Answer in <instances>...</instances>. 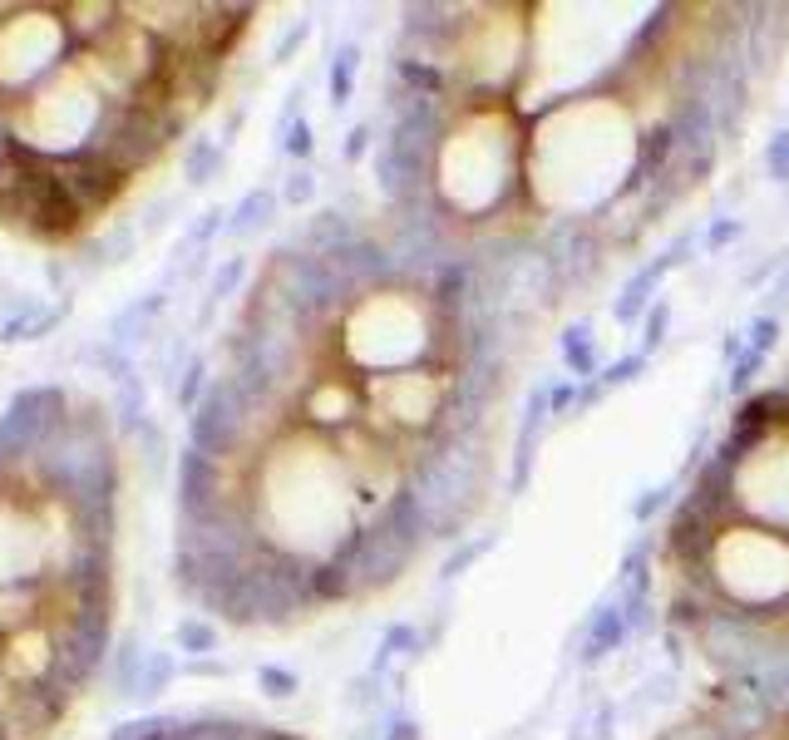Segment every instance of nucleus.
Wrapping results in <instances>:
<instances>
[{"label":"nucleus","instance_id":"obj_1","mask_svg":"<svg viewBox=\"0 0 789 740\" xmlns=\"http://www.w3.org/2000/svg\"><path fill=\"white\" fill-rule=\"evenodd\" d=\"M256 5L0 0V233L95 237L203 118Z\"/></svg>","mask_w":789,"mask_h":740},{"label":"nucleus","instance_id":"obj_2","mask_svg":"<svg viewBox=\"0 0 789 740\" xmlns=\"http://www.w3.org/2000/svg\"><path fill=\"white\" fill-rule=\"evenodd\" d=\"M124 435L85 386L0 405V740H60L114 652Z\"/></svg>","mask_w":789,"mask_h":740},{"label":"nucleus","instance_id":"obj_3","mask_svg":"<svg viewBox=\"0 0 789 740\" xmlns=\"http://www.w3.org/2000/svg\"><path fill=\"white\" fill-rule=\"evenodd\" d=\"M104 740H306L272 720H247L227 711H163L114 726Z\"/></svg>","mask_w":789,"mask_h":740},{"label":"nucleus","instance_id":"obj_4","mask_svg":"<svg viewBox=\"0 0 789 740\" xmlns=\"http://www.w3.org/2000/svg\"><path fill=\"white\" fill-rule=\"evenodd\" d=\"M538 258L553 272L558 297L587 287L608 267V242H602V223L598 217H553V223L538 233Z\"/></svg>","mask_w":789,"mask_h":740},{"label":"nucleus","instance_id":"obj_5","mask_svg":"<svg viewBox=\"0 0 789 740\" xmlns=\"http://www.w3.org/2000/svg\"><path fill=\"white\" fill-rule=\"evenodd\" d=\"M691 247H696V237H691V233H681V237H672V242H666V252H656V258H651L647 267L631 272V277L622 281L617 301H612V316H617L622 326H637L641 316L651 312V301H656V287L666 281V272H672L676 262L691 258Z\"/></svg>","mask_w":789,"mask_h":740},{"label":"nucleus","instance_id":"obj_6","mask_svg":"<svg viewBox=\"0 0 789 740\" xmlns=\"http://www.w3.org/2000/svg\"><path fill=\"white\" fill-rule=\"evenodd\" d=\"M553 419L548 410V386H534L528 390V405H523V425H518V440H513V469H509V493L518 499L534 479V460H538V444H543V429Z\"/></svg>","mask_w":789,"mask_h":740},{"label":"nucleus","instance_id":"obj_7","mask_svg":"<svg viewBox=\"0 0 789 740\" xmlns=\"http://www.w3.org/2000/svg\"><path fill=\"white\" fill-rule=\"evenodd\" d=\"M627 617H622V607H617V598L612 602H598L592 607V617L583 623V632H577V662L583 666H598V662H608L612 652H622V642H627Z\"/></svg>","mask_w":789,"mask_h":740},{"label":"nucleus","instance_id":"obj_8","mask_svg":"<svg viewBox=\"0 0 789 740\" xmlns=\"http://www.w3.org/2000/svg\"><path fill=\"white\" fill-rule=\"evenodd\" d=\"M390 75H394V85L405 89V95L439 99V104L449 99V70H444V60H429V54H405V50H400L390 60Z\"/></svg>","mask_w":789,"mask_h":740},{"label":"nucleus","instance_id":"obj_9","mask_svg":"<svg viewBox=\"0 0 789 740\" xmlns=\"http://www.w3.org/2000/svg\"><path fill=\"white\" fill-rule=\"evenodd\" d=\"M558 351L573 380H592L598 376V346H592V322H567L558 336Z\"/></svg>","mask_w":789,"mask_h":740},{"label":"nucleus","instance_id":"obj_10","mask_svg":"<svg viewBox=\"0 0 789 740\" xmlns=\"http://www.w3.org/2000/svg\"><path fill=\"white\" fill-rule=\"evenodd\" d=\"M617 607H622V617H627V632L651 637L656 627H662L656 623V607H651V588H622Z\"/></svg>","mask_w":789,"mask_h":740},{"label":"nucleus","instance_id":"obj_11","mask_svg":"<svg viewBox=\"0 0 789 740\" xmlns=\"http://www.w3.org/2000/svg\"><path fill=\"white\" fill-rule=\"evenodd\" d=\"M493 543H499V534H479V538H469V543H459L454 553L444 559V568H439V582H459L464 573L474 568V563L484 559V553H489Z\"/></svg>","mask_w":789,"mask_h":740},{"label":"nucleus","instance_id":"obj_12","mask_svg":"<svg viewBox=\"0 0 789 740\" xmlns=\"http://www.w3.org/2000/svg\"><path fill=\"white\" fill-rule=\"evenodd\" d=\"M425 652V637H419V627H390L380 642V656H375V672H385V666L394 662V656H405V662H415V656Z\"/></svg>","mask_w":789,"mask_h":740},{"label":"nucleus","instance_id":"obj_13","mask_svg":"<svg viewBox=\"0 0 789 740\" xmlns=\"http://www.w3.org/2000/svg\"><path fill=\"white\" fill-rule=\"evenodd\" d=\"M666 331H672V301L656 297L651 301V312L641 316V355H647V361L666 346Z\"/></svg>","mask_w":789,"mask_h":740},{"label":"nucleus","instance_id":"obj_14","mask_svg":"<svg viewBox=\"0 0 789 740\" xmlns=\"http://www.w3.org/2000/svg\"><path fill=\"white\" fill-rule=\"evenodd\" d=\"M760 163H765V178L779 183V188H789V124L785 129H775L765 139V153H760Z\"/></svg>","mask_w":789,"mask_h":740},{"label":"nucleus","instance_id":"obj_15","mask_svg":"<svg viewBox=\"0 0 789 740\" xmlns=\"http://www.w3.org/2000/svg\"><path fill=\"white\" fill-rule=\"evenodd\" d=\"M647 365H651V361H647V355H641V351H627V355H617V361H612V365H602V371H598V380H602V390L631 386V380H637V376H647Z\"/></svg>","mask_w":789,"mask_h":740},{"label":"nucleus","instance_id":"obj_16","mask_svg":"<svg viewBox=\"0 0 789 740\" xmlns=\"http://www.w3.org/2000/svg\"><path fill=\"white\" fill-rule=\"evenodd\" d=\"M355 70H361V50H355V45H341V54H336V70H331V95H336V104H346V99H351Z\"/></svg>","mask_w":789,"mask_h":740},{"label":"nucleus","instance_id":"obj_17","mask_svg":"<svg viewBox=\"0 0 789 740\" xmlns=\"http://www.w3.org/2000/svg\"><path fill=\"white\" fill-rule=\"evenodd\" d=\"M672 493H676V479H666V484H656V489L637 493V499H631V518H637V524H651V518L672 504Z\"/></svg>","mask_w":789,"mask_h":740},{"label":"nucleus","instance_id":"obj_18","mask_svg":"<svg viewBox=\"0 0 789 740\" xmlns=\"http://www.w3.org/2000/svg\"><path fill=\"white\" fill-rule=\"evenodd\" d=\"M779 331H785V326H779V316L760 312L755 322L746 326V346H750V351H760V355H769V351L779 346Z\"/></svg>","mask_w":789,"mask_h":740},{"label":"nucleus","instance_id":"obj_19","mask_svg":"<svg viewBox=\"0 0 789 740\" xmlns=\"http://www.w3.org/2000/svg\"><path fill=\"white\" fill-rule=\"evenodd\" d=\"M755 371H765V355H760V351H750V346H746V355H740V361L730 365L726 386L736 390V396H746V390H750V380H755Z\"/></svg>","mask_w":789,"mask_h":740},{"label":"nucleus","instance_id":"obj_20","mask_svg":"<svg viewBox=\"0 0 789 740\" xmlns=\"http://www.w3.org/2000/svg\"><path fill=\"white\" fill-rule=\"evenodd\" d=\"M740 237H746V223H740V217H715V223L705 227V247H711V252L740 242Z\"/></svg>","mask_w":789,"mask_h":740},{"label":"nucleus","instance_id":"obj_21","mask_svg":"<svg viewBox=\"0 0 789 740\" xmlns=\"http://www.w3.org/2000/svg\"><path fill=\"white\" fill-rule=\"evenodd\" d=\"M548 410H553V419L573 415L577 410V380H558V386H548Z\"/></svg>","mask_w":789,"mask_h":740},{"label":"nucleus","instance_id":"obj_22","mask_svg":"<svg viewBox=\"0 0 789 740\" xmlns=\"http://www.w3.org/2000/svg\"><path fill=\"white\" fill-rule=\"evenodd\" d=\"M385 740H425V730H419L415 716H390V730H385Z\"/></svg>","mask_w":789,"mask_h":740},{"label":"nucleus","instance_id":"obj_23","mask_svg":"<svg viewBox=\"0 0 789 740\" xmlns=\"http://www.w3.org/2000/svg\"><path fill=\"white\" fill-rule=\"evenodd\" d=\"M672 681H676L672 672L651 676V681H647V697H641V701H647V706H656V701H672Z\"/></svg>","mask_w":789,"mask_h":740},{"label":"nucleus","instance_id":"obj_24","mask_svg":"<svg viewBox=\"0 0 789 740\" xmlns=\"http://www.w3.org/2000/svg\"><path fill=\"white\" fill-rule=\"evenodd\" d=\"M371 139H375V129H371V124H355V129H351V139H346V159H361V153L371 149Z\"/></svg>","mask_w":789,"mask_h":740},{"label":"nucleus","instance_id":"obj_25","mask_svg":"<svg viewBox=\"0 0 789 740\" xmlns=\"http://www.w3.org/2000/svg\"><path fill=\"white\" fill-rule=\"evenodd\" d=\"M740 355H746V331H726V341H721V361L736 365Z\"/></svg>","mask_w":789,"mask_h":740},{"label":"nucleus","instance_id":"obj_26","mask_svg":"<svg viewBox=\"0 0 789 740\" xmlns=\"http://www.w3.org/2000/svg\"><path fill=\"white\" fill-rule=\"evenodd\" d=\"M666 656H672V666L686 662V632H676V627H666Z\"/></svg>","mask_w":789,"mask_h":740},{"label":"nucleus","instance_id":"obj_27","mask_svg":"<svg viewBox=\"0 0 789 740\" xmlns=\"http://www.w3.org/2000/svg\"><path fill=\"white\" fill-rule=\"evenodd\" d=\"M287 198H291V203H311V178H306V173H297V183L287 188Z\"/></svg>","mask_w":789,"mask_h":740},{"label":"nucleus","instance_id":"obj_28","mask_svg":"<svg viewBox=\"0 0 789 740\" xmlns=\"http://www.w3.org/2000/svg\"><path fill=\"white\" fill-rule=\"evenodd\" d=\"M612 716H617L612 706H602V711H598V730H592L598 740H608V736H612Z\"/></svg>","mask_w":789,"mask_h":740},{"label":"nucleus","instance_id":"obj_29","mask_svg":"<svg viewBox=\"0 0 789 740\" xmlns=\"http://www.w3.org/2000/svg\"><path fill=\"white\" fill-rule=\"evenodd\" d=\"M267 687H277V697H287L297 681H291V676H281V672H267Z\"/></svg>","mask_w":789,"mask_h":740},{"label":"nucleus","instance_id":"obj_30","mask_svg":"<svg viewBox=\"0 0 789 740\" xmlns=\"http://www.w3.org/2000/svg\"><path fill=\"white\" fill-rule=\"evenodd\" d=\"M291 149H297V153H306V149H311V139H306V129H301V124L291 129Z\"/></svg>","mask_w":789,"mask_h":740}]
</instances>
